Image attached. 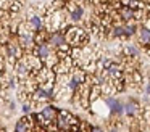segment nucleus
<instances>
[{
    "label": "nucleus",
    "mask_w": 150,
    "mask_h": 132,
    "mask_svg": "<svg viewBox=\"0 0 150 132\" xmlns=\"http://www.w3.org/2000/svg\"><path fill=\"white\" fill-rule=\"evenodd\" d=\"M76 118L74 116H71L68 111H60L58 113V127L62 129V131H68L71 126L76 124Z\"/></svg>",
    "instance_id": "f257e3e1"
},
{
    "label": "nucleus",
    "mask_w": 150,
    "mask_h": 132,
    "mask_svg": "<svg viewBox=\"0 0 150 132\" xmlns=\"http://www.w3.org/2000/svg\"><path fill=\"white\" fill-rule=\"evenodd\" d=\"M55 114H57L55 108H53V106H47V108H44L42 111H40L39 114H37V118L42 119L44 124H49V122L52 121L53 118H55Z\"/></svg>",
    "instance_id": "f03ea898"
},
{
    "label": "nucleus",
    "mask_w": 150,
    "mask_h": 132,
    "mask_svg": "<svg viewBox=\"0 0 150 132\" xmlns=\"http://www.w3.org/2000/svg\"><path fill=\"white\" fill-rule=\"evenodd\" d=\"M105 103L110 106V109L113 113H123L124 111V105L121 102H118V100H115V98H107V100H105Z\"/></svg>",
    "instance_id": "7ed1b4c3"
},
{
    "label": "nucleus",
    "mask_w": 150,
    "mask_h": 132,
    "mask_svg": "<svg viewBox=\"0 0 150 132\" xmlns=\"http://www.w3.org/2000/svg\"><path fill=\"white\" fill-rule=\"evenodd\" d=\"M71 35H73V39H69V40H71L73 45H78L79 42H81V39L84 37V34H82L81 29H69V32H68L66 37H71Z\"/></svg>",
    "instance_id": "20e7f679"
},
{
    "label": "nucleus",
    "mask_w": 150,
    "mask_h": 132,
    "mask_svg": "<svg viewBox=\"0 0 150 132\" xmlns=\"http://www.w3.org/2000/svg\"><path fill=\"white\" fill-rule=\"evenodd\" d=\"M139 40L144 45H150V29L149 28L139 29Z\"/></svg>",
    "instance_id": "39448f33"
},
{
    "label": "nucleus",
    "mask_w": 150,
    "mask_h": 132,
    "mask_svg": "<svg viewBox=\"0 0 150 132\" xmlns=\"http://www.w3.org/2000/svg\"><path fill=\"white\" fill-rule=\"evenodd\" d=\"M36 53H37V56L42 58V60L49 58V56H50V48H49V45H47V44H40L39 47L36 48Z\"/></svg>",
    "instance_id": "423d86ee"
},
{
    "label": "nucleus",
    "mask_w": 150,
    "mask_h": 132,
    "mask_svg": "<svg viewBox=\"0 0 150 132\" xmlns=\"http://www.w3.org/2000/svg\"><path fill=\"white\" fill-rule=\"evenodd\" d=\"M50 44H52L53 47H62V45L65 44V35L60 34V32L52 34V35H50Z\"/></svg>",
    "instance_id": "0eeeda50"
},
{
    "label": "nucleus",
    "mask_w": 150,
    "mask_h": 132,
    "mask_svg": "<svg viewBox=\"0 0 150 132\" xmlns=\"http://www.w3.org/2000/svg\"><path fill=\"white\" fill-rule=\"evenodd\" d=\"M137 111H139V105H137L136 102H132V100L124 105V113H126L127 116H134Z\"/></svg>",
    "instance_id": "6e6552de"
},
{
    "label": "nucleus",
    "mask_w": 150,
    "mask_h": 132,
    "mask_svg": "<svg viewBox=\"0 0 150 132\" xmlns=\"http://www.w3.org/2000/svg\"><path fill=\"white\" fill-rule=\"evenodd\" d=\"M31 131V126H29V121L26 118L20 119L16 124V132H29Z\"/></svg>",
    "instance_id": "1a4fd4ad"
},
{
    "label": "nucleus",
    "mask_w": 150,
    "mask_h": 132,
    "mask_svg": "<svg viewBox=\"0 0 150 132\" xmlns=\"http://www.w3.org/2000/svg\"><path fill=\"white\" fill-rule=\"evenodd\" d=\"M120 15L123 19H126V21H129V19L134 18V10L129 8V6H123V8L120 10Z\"/></svg>",
    "instance_id": "9d476101"
},
{
    "label": "nucleus",
    "mask_w": 150,
    "mask_h": 132,
    "mask_svg": "<svg viewBox=\"0 0 150 132\" xmlns=\"http://www.w3.org/2000/svg\"><path fill=\"white\" fill-rule=\"evenodd\" d=\"M108 74H111L113 77H121V69L116 64H108Z\"/></svg>",
    "instance_id": "9b49d317"
},
{
    "label": "nucleus",
    "mask_w": 150,
    "mask_h": 132,
    "mask_svg": "<svg viewBox=\"0 0 150 132\" xmlns=\"http://www.w3.org/2000/svg\"><path fill=\"white\" fill-rule=\"evenodd\" d=\"M81 16H82V8H81V6H78V8H74V10L71 11V18L74 19V21L81 19Z\"/></svg>",
    "instance_id": "f8f14e48"
},
{
    "label": "nucleus",
    "mask_w": 150,
    "mask_h": 132,
    "mask_svg": "<svg viewBox=\"0 0 150 132\" xmlns=\"http://www.w3.org/2000/svg\"><path fill=\"white\" fill-rule=\"evenodd\" d=\"M124 32H126V35H132L134 32H136V26H134V24L124 26Z\"/></svg>",
    "instance_id": "ddd939ff"
},
{
    "label": "nucleus",
    "mask_w": 150,
    "mask_h": 132,
    "mask_svg": "<svg viewBox=\"0 0 150 132\" xmlns=\"http://www.w3.org/2000/svg\"><path fill=\"white\" fill-rule=\"evenodd\" d=\"M31 24L34 26V28H40V18L39 16H33V18H31Z\"/></svg>",
    "instance_id": "4468645a"
},
{
    "label": "nucleus",
    "mask_w": 150,
    "mask_h": 132,
    "mask_svg": "<svg viewBox=\"0 0 150 132\" xmlns=\"http://www.w3.org/2000/svg\"><path fill=\"white\" fill-rule=\"evenodd\" d=\"M126 52H127L129 55H134V56H136V55L139 53V52H137V48H136V47H132V45H127V47H126Z\"/></svg>",
    "instance_id": "2eb2a0df"
},
{
    "label": "nucleus",
    "mask_w": 150,
    "mask_h": 132,
    "mask_svg": "<svg viewBox=\"0 0 150 132\" xmlns=\"http://www.w3.org/2000/svg\"><path fill=\"white\" fill-rule=\"evenodd\" d=\"M126 32H124V26H116L115 28V35H124Z\"/></svg>",
    "instance_id": "dca6fc26"
},
{
    "label": "nucleus",
    "mask_w": 150,
    "mask_h": 132,
    "mask_svg": "<svg viewBox=\"0 0 150 132\" xmlns=\"http://www.w3.org/2000/svg\"><path fill=\"white\" fill-rule=\"evenodd\" d=\"M91 132H103V131H102L100 127H92V129H91Z\"/></svg>",
    "instance_id": "f3484780"
},
{
    "label": "nucleus",
    "mask_w": 150,
    "mask_h": 132,
    "mask_svg": "<svg viewBox=\"0 0 150 132\" xmlns=\"http://www.w3.org/2000/svg\"><path fill=\"white\" fill-rule=\"evenodd\" d=\"M147 93H150V82H149V85H147Z\"/></svg>",
    "instance_id": "a211bd4d"
}]
</instances>
